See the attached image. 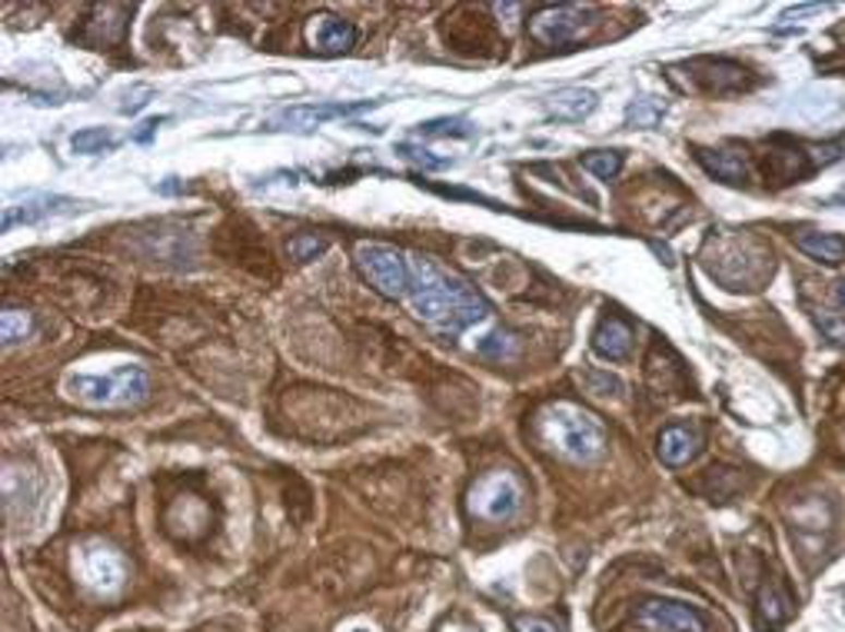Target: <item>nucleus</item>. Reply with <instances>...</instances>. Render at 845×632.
Returning a JSON list of instances; mask_svg holds the SVG:
<instances>
[{
  "instance_id": "obj_1",
  "label": "nucleus",
  "mask_w": 845,
  "mask_h": 632,
  "mask_svg": "<svg viewBox=\"0 0 845 632\" xmlns=\"http://www.w3.org/2000/svg\"><path fill=\"white\" fill-rule=\"evenodd\" d=\"M410 260H413V283H410L407 303L433 330H439L443 337H460L467 327L490 316L486 300L470 283L446 274L430 257H410Z\"/></svg>"
},
{
  "instance_id": "obj_2",
  "label": "nucleus",
  "mask_w": 845,
  "mask_h": 632,
  "mask_svg": "<svg viewBox=\"0 0 845 632\" xmlns=\"http://www.w3.org/2000/svg\"><path fill=\"white\" fill-rule=\"evenodd\" d=\"M536 429L550 450L572 463H596L606 453V426L572 403H553L536 416Z\"/></svg>"
},
{
  "instance_id": "obj_3",
  "label": "nucleus",
  "mask_w": 845,
  "mask_h": 632,
  "mask_svg": "<svg viewBox=\"0 0 845 632\" xmlns=\"http://www.w3.org/2000/svg\"><path fill=\"white\" fill-rule=\"evenodd\" d=\"M71 400L97 410H126L147 400L150 379L141 366H117L110 373H77L63 384Z\"/></svg>"
},
{
  "instance_id": "obj_4",
  "label": "nucleus",
  "mask_w": 845,
  "mask_h": 632,
  "mask_svg": "<svg viewBox=\"0 0 845 632\" xmlns=\"http://www.w3.org/2000/svg\"><path fill=\"white\" fill-rule=\"evenodd\" d=\"M519 506H523V483H519L509 470L483 473L467 493L470 516L483 520V523H506L519 513Z\"/></svg>"
},
{
  "instance_id": "obj_5",
  "label": "nucleus",
  "mask_w": 845,
  "mask_h": 632,
  "mask_svg": "<svg viewBox=\"0 0 845 632\" xmlns=\"http://www.w3.org/2000/svg\"><path fill=\"white\" fill-rule=\"evenodd\" d=\"M357 264L363 277L389 300H407L410 283H413V260L410 253L386 246V243H360Z\"/></svg>"
},
{
  "instance_id": "obj_6",
  "label": "nucleus",
  "mask_w": 845,
  "mask_h": 632,
  "mask_svg": "<svg viewBox=\"0 0 845 632\" xmlns=\"http://www.w3.org/2000/svg\"><path fill=\"white\" fill-rule=\"evenodd\" d=\"M596 27L593 21V8H579V4H556V8H543L533 14L530 21V34L536 44L543 47H566V44H579L590 31Z\"/></svg>"
},
{
  "instance_id": "obj_7",
  "label": "nucleus",
  "mask_w": 845,
  "mask_h": 632,
  "mask_svg": "<svg viewBox=\"0 0 845 632\" xmlns=\"http://www.w3.org/2000/svg\"><path fill=\"white\" fill-rule=\"evenodd\" d=\"M74 569L84 586H90L100 596H110L123 586L126 580V566L123 556L107 546V543H87L77 556H74Z\"/></svg>"
},
{
  "instance_id": "obj_8",
  "label": "nucleus",
  "mask_w": 845,
  "mask_h": 632,
  "mask_svg": "<svg viewBox=\"0 0 845 632\" xmlns=\"http://www.w3.org/2000/svg\"><path fill=\"white\" fill-rule=\"evenodd\" d=\"M376 107V100H360V104H297V107H283L280 113H274L267 120V131H316V126L330 123V120H343V117H357L363 110Z\"/></svg>"
},
{
  "instance_id": "obj_9",
  "label": "nucleus",
  "mask_w": 845,
  "mask_h": 632,
  "mask_svg": "<svg viewBox=\"0 0 845 632\" xmlns=\"http://www.w3.org/2000/svg\"><path fill=\"white\" fill-rule=\"evenodd\" d=\"M636 616L639 622L663 632H709V619L696 606H686L676 599H645L636 609Z\"/></svg>"
},
{
  "instance_id": "obj_10",
  "label": "nucleus",
  "mask_w": 845,
  "mask_h": 632,
  "mask_svg": "<svg viewBox=\"0 0 845 632\" xmlns=\"http://www.w3.org/2000/svg\"><path fill=\"white\" fill-rule=\"evenodd\" d=\"M81 207H84V204H81V200H71V197L34 194V197H27L24 204L4 210V230H14V227H21V223L27 227V223L47 220V217H60V214H74V210H81Z\"/></svg>"
},
{
  "instance_id": "obj_11",
  "label": "nucleus",
  "mask_w": 845,
  "mask_h": 632,
  "mask_svg": "<svg viewBox=\"0 0 845 632\" xmlns=\"http://www.w3.org/2000/svg\"><path fill=\"white\" fill-rule=\"evenodd\" d=\"M134 8L126 4H97L87 17V27H84V40L94 44V47H110V44H120L123 34H126V17Z\"/></svg>"
},
{
  "instance_id": "obj_12",
  "label": "nucleus",
  "mask_w": 845,
  "mask_h": 632,
  "mask_svg": "<svg viewBox=\"0 0 845 632\" xmlns=\"http://www.w3.org/2000/svg\"><path fill=\"white\" fill-rule=\"evenodd\" d=\"M306 40H310V47L319 50V53H343V50L353 47L357 27L347 24V21H340V17H334V14H316V17H310V24H306Z\"/></svg>"
},
{
  "instance_id": "obj_13",
  "label": "nucleus",
  "mask_w": 845,
  "mask_h": 632,
  "mask_svg": "<svg viewBox=\"0 0 845 632\" xmlns=\"http://www.w3.org/2000/svg\"><path fill=\"white\" fill-rule=\"evenodd\" d=\"M689 71H696L692 77L699 81V87H705L709 94H733L739 87H746V68L733 60H699Z\"/></svg>"
},
{
  "instance_id": "obj_14",
  "label": "nucleus",
  "mask_w": 845,
  "mask_h": 632,
  "mask_svg": "<svg viewBox=\"0 0 845 632\" xmlns=\"http://www.w3.org/2000/svg\"><path fill=\"white\" fill-rule=\"evenodd\" d=\"M593 350L609 363L626 360L632 353V327L623 320V316L606 313L600 320V327H596V333H593Z\"/></svg>"
},
{
  "instance_id": "obj_15",
  "label": "nucleus",
  "mask_w": 845,
  "mask_h": 632,
  "mask_svg": "<svg viewBox=\"0 0 845 632\" xmlns=\"http://www.w3.org/2000/svg\"><path fill=\"white\" fill-rule=\"evenodd\" d=\"M793 596L789 590L778 583V580H765L762 590H759V599H756V619L762 629H778L783 622L793 619Z\"/></svg>"
},
{
  "instance_id": "obj_16",
  "label": "nucleus",
  "mask_w": 845,
  "mask_h": 632,
  "mask_svg": "<svg viewBox=\"0 0 845 632\" xmlns=\"http://www.w3.org/2000/svg\"><path fill=\"white\" fill-rule=\"evenodd\" d=\"M699 433L692 429V426H683V423H676V426H666L663 433H660V460L666 463V466H686L689 460H696V453H699Z\"/></svg>"
},
{
  "instance_id": "obj_17",
  "label": "nucleus",
  "mask_w": 845,
  "mask_h": 632,
  "mask_svg": "<svg viewBox=\"0 0 845 632\" xmlns=\"http://www.w3.org/2000/svg\"><path fill=\"white\" fill-rule=\"evenodd\" d=\"M596 104H600V97H596L593 90H587V87H566V90H556V94L546 100V110H550V117H556V120H582V117H590V113L596 110Z\"/></svg>"
},
{
  "instance_id": "obj_18",
  "label": "nucleus",
  "mask_w": 845,
  "mask_h": 632,
  "mask_svg": "<svg viewBox=\"0 0 845 632\" xmlns=\"http://www.w3.org/2000/svg\"><path fill=\"white\" fill-rule=\"evenodd\" d=\"M696 160L705 167V173H712L723 183H733V186L746 183V177H749V167H746L743 154H736V150H702L699 147Z\"/></svg>"
},
{
  "instance_id": "obj_19",
  "label": "nucleus",
  "mask_w": 845,
  "mask_h": 632,
  "mask_svg": "<svg viewBox=\"0 0 845 632\" xmlns=\"http://www.w3.org/2000/svg\"><path fill=\"white\" fill-rule=\"evenodd\" d=\"M796 246L806 253V257H812V260H819V264H825V267H838V264L845 260V240L835 236V233H816V230H809V233H799V236H796Z\"/></svg>"
},
{
  "instance_id": "obj_20",
  "label": "nucleus",
  "mask_w": 845,
  "mask_h": 632,
  "mask_svg": "<svg viewBox=\"0 0 845 632\" xmlns=\"http://www.w3.org/2000/svg\"><path fill=\"white\" fill-rule=\"evenodd\" d=\"M809 170H812V163H809V154H802V150H775L765 157V173L778 183L802 180Z\"/></svg>"
},
{
  "instance_id": "obj_21",
  "label": "nucleus",
  "mask_w": 845,
  "mask_h": 632,
  "mask_svg": "<svg viewBox=\"0 0 845 632\" xmlns=\"http://www.w3.org/2000/svg\"><path fill=\"white\" fill-rule=\"evenodd\" d=\"M113 147H117V137H113L110 131H104V126H87V131H77V134L71 137V150H74V154H87V157L107 154V150H113Z\"/></svg>"
},
{
  "instance_id": "obj_22",
  "label": "nucleus",
  "mask_w": 845,
  "mask_h": 632,
  "mask_svg": "<svg viewBox=\"0 0 845 632\" xmlns=\"http://www.w3.org/2000/svg\"><path fill=\"white\" fill-rule=\"evenodd\" d=\"M31 327H34V320H31L27 309H14L11 306V309L0 313V340H4V347L21 343L31 333Z\"/></svg>"
},
{
  "instance_id": "obj_23",
  "label": "nucleus",
  "mask_w": 845,
  "mask_h": 632,
  "mask_svg": "<svg viewBox=\"0 0 845 632\" xmlns=\"http://www.w3.org/2000/svg\"><path fill=\"white\" fill-rule=\"evenodd\" d=\"M417 137H473V126L460 117L452 120H430V123H420L417 126Z\"/></svg>"
},
{
  "instance_id": "obj_24",
  "label": "nucleus",
  "mask_w": 845,
  "mask_h": 632,
  "mask_svg": "<svg viewBox=\"0 0 845 632\" xmlns=\"http://www.w3.org/2000/svg\"><path fill=\"white\" fill-rule=\"evenodd\" d=\"M582 167L600 180H609L623 170V154L619 150H593V154L582 157Z\"/></svg>"
},
{
  "instance_id": "obj_25",
  "label": "nucleus",
  "mask_w": 845,
  "mask_h": 632,
  "mask_svg": "<svg viewBox=\"0 0 845 632\" xmlns=\"http://www.w3.org/2000/svg\"><path fill=\"white\" fill-rule=\"evenodd\" d=\"M660 117H663V107L653 104V100H632L626 107V123L629 126H642V131H645V126H656Z\"/></svg>"
},
{
  "instance_id": "obj_26",
  "label": "nucleus",
  "mask_w": 845,
  "mask_h": 632,
  "mask_svg": "<svg viewBox=\"0 0 845 632\" xmlns=\"http://www.w3.org/2000/svg\"><path fill=\"white\" fill-rule=\"evenodd\" d=\"M287 250H290V257H293V260L306 264V260H316L319 253L327 250V240H323V236H306V233H303V236H293Z\"/></svg>"
},
{
  "instance_id": "obj_27",
  "label": "nucleus",
  "mask_w": 845,
  "mask_h": 632,
  "mask_svg": "<svg viewBox=\"0 0 845 632\" xmlns=\"http://www.w3.org/2000/svg\"><path fill=\"white\" fill-rule=\"evenodd\" d=\"M587 384H590V390L596 393V397H619L623 393V384L616 376H609V373H600V369H593V373H587Z\"/></svg>"
},
{
  "instance_id": "obj_28",
  "label": "nucleus",
  "mask_w": 845,
  "mask_h": 632,
  "mask_svg": "<svg viewBox=\"0 0 845 632\" xmlns=\"http://www.w3.org/2000/svg\"><path fill=\"white\" fill-rule=\"evenodd\" d=\"M512 632H559V625L553 619H543V616H516Z\"/></svg>"
},
{
  "instance_id": "obj_29",
  "label": "nucleus",
  "mask_w": 845,
  "mask_h": 632,
  "mask_svg": "<svg viewBox=\"0 0 845 632\" xmlns=\"http://www.w3.org/2000/svg\"><path fill=\"white\" fill-rule=\"evenodd\" d=\"M400 154H403L407 160H413V163H423L426 170H436V167H443V163H446V160L433 157L430 150H423V147H417V144H400Z\"/></svg>"
},
{
  "instance_id": "obj_30",
  "label": "nucleus",
  "mask_w": 845,
  "mask_h": 632,
  "mask_svg": "<svg viewBox=\"0 0 845 632\" xmlns=\"http://www.w3.org/2000/svg\"><path fill=\"white\" fill-rule=\"evenodd\" d=\"M154 97V90L150 87H134V90H126L123 94V104H120V113H137L141 107H147V100Z\"/></svg>"
},
{
  "instance_id": "obj_31",
  "label": "nucleus",
  "mask_w": 845,
  "mask_h": 632,
  "mask_svg": "<svg viewBox=\"0 0 845 632\" xmlns=\"http://www.w3.org/2000/svg\"><path fill=\"white\" fill-rule=\"evenodd\" d=\"M822 330H825V337H829L835 347H842V350H845V320H825V324H822Z\"/></svg>"
},
{
  "instance_id": "obj_32",
  "label": "nucleus",
  "mask_w": 845,
  "mask_h": 632,
  "mask_svg": "<svg viewBox=\"0 0 845 632\" xmlns=\"http://www.w3.org/2000/svg\"><path fill=\"white\" fill-rule=\"evenodd\" d=\"M154 131H157V120H147V123H144V131H141L134 141H141V144H144V141H150V134H154Z\"/></svg>"
},
{
  "instance_id": "obj_33",
  "label": "nucleus",
  "mask_w": 845,
  "mask_h": 632,
  "mask_svg": "<svg viewBox=\"0 0 845 632\" xmlns=\"http://www.w3.org/2000/svg\"><path fill=\"white\" fill-rule=\"evenodd\" d=\"M835 306H838V309L845 313V280H842V283L835 287Z\"/></svg>"
},
{
  "instance_id": "obj_34",
  "label": "nucleus",
  "mask_w": 845,
  "mask_h": 632,
  "mask_svg": "<svg viewBox=\"0 0 845 632\" xmlns=\"http://www.w3.org/2000/svg\"><path fill=\"white\" fill-rule=\"evenodd\" d=\"M353 632H373V629H353Z\"/></svg>"
}]
</instances>
